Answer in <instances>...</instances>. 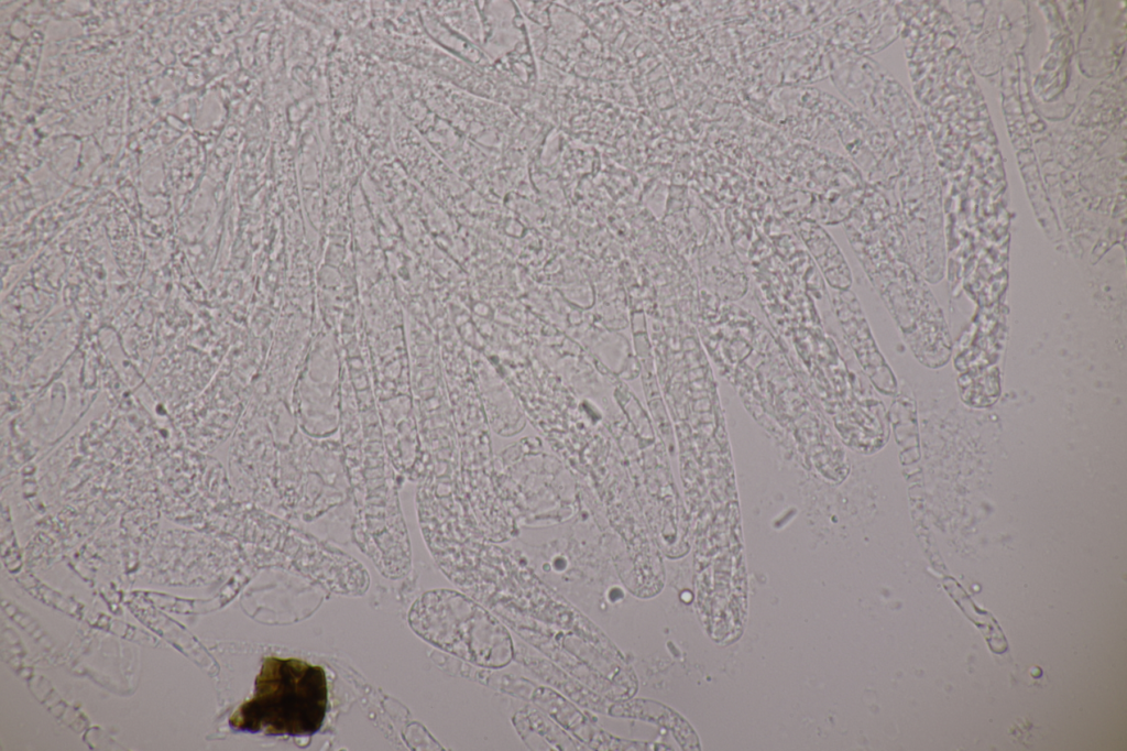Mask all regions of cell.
<instances>
[{"instance_id":"cell-1","label":"cell","mask_w":1127,"mask_h":751,"mask_svg":"<svg viewBox=\"0 0 1127 751\" xmlns=\"http://www.w3.org/2000/svg\"><path fill=\"white\" fill-rule=\"evenodd\" d=\"M328 707L324 668L295 657L267 656L253 696L230 717V726L267 736L310 737L322 726Z\"/></svg>"},{"instance_id":"cell-2","label":"cell","mask_w":1127,"mask_h":751,"mask_svg":"<svg viewBox=\"0 0 1127 751\" xmlns=\"http://www.w3.org/2000/svg\"><path fill=\"white\" fill-rule=\"evenodd\" d=\"M413 630L429 643L479 666L502 667L513 657L507 630L485 609L452 590H431L408 614Z\"/></svg>"}]
</instances>
